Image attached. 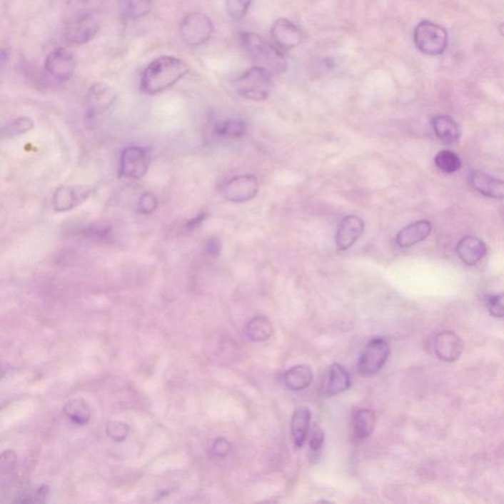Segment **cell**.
<instances>
[{
    "mask_svg": "<svg viewBox=\"0 0 504 504\" xmlns=\"http://www.w3.org/2000/svg\"><path fill=\"white\" fill-rule=\"evenodd\" d=\"M246 132V122L241 119H224L214 126V133L220 138H241Z\"/></svg>",
    "mask_w": 504,
    "mask_h": 504,
    "instance_id": "cell-24",
    "label": "cell"
},
{
    "mask_svg": "<svg viewBox=\"0 0 504 504\" xmlns=\"http://www.w3.org/2000/svg\"><path fill=\"white\" fill-rule=\"evenodd\" d=\"M374 423H376V417L371 410L362 409L356 413L353 420L356 436L360 439L370 438L374 430Z\"/></svg>",
    "mask_w": 504,
    "mask_h": 504,
    "instance_id": "cell-25",
    "label": "cell"
},
{
    "mask_svg": "<svg viewBox=\"0 0 504 504\" xmlns=\"http://www.w3.org/2000/svg\"><path fill=\"white\" fill-rule=\"evenodd\" d=\"M351 386V378L345 368L339 363L331 366L327 374V380L324 385V394L327 396H334L342 393Z\"/></svg>",
    "mask_w": 504,
    "mask_h": 504,
    "instance_id": "cell-20",
    "label": "cell"
},
{
    "mask_svg": "<svg viewBox=\"0 0 504 504\" xmlns=\"http://www.w3.org/2000/svg\"><path fill=\"white\" fill-rule=\"evenodd\" d=\"M488 308L495 318H504V293L490 296L488 298Z\"/></svg>",
    "mask_w": 504,
    "mask_h": 504,
    "instance_id": "cell-33",
    "label": "cell"
},
{
    "mask_svg": "<svg viewBox=\"0 0 504 504\" xmlns=\"http://www.w3.org/2000/svg\"><path fill=\"white\" fill-rule=\"evenodd\" d=\"M324 443V433L321 430V428H316L313 431V435H311V441H309V446H311V450L318 451L321 450L322 445Z\"/></svg>",
    "mask_w": 504,
    "mask_h": 504,
    "instance_id": "cell-37",
    "label": "cell"
},
{
    "mask_svg": "<svg viewBox=\"0 0 504 504\" xmlns=\"http://www.w3.org/2000/svg\"><path fill=\"white\" fill-rule=\"evenodd\" d=\"M241 44L257 66L263 67L272 74L287 69V59L279 49L256 33L241 34Z\"/></svg>",
    "mask_w": 504,
    "mask_h": 504,
    "instance_id": "cell-2",
    "label": "cell"
},
{
    "mask_svg": "<svg viewBox=\"0 0 504 504\" xmlns=\"http://www.w3.org/2000/svg\"><path fill=\"white\" fill-rule=\"evenodd\" d=\"M16 455L13 451H6L1 456V472L2 475L5 472H11L16 465Z\"/></svg>",
    "mask_w": 504,
    "mask_h": 504,
    "instance_id": "cell-36",
    "label": "cell"
},
{
    "mask_svg": "<svg viewBox=\"0 0 504 504\" xmlns=\"http://www.w3.org/2000/svg\"><path fill=\"white\" fill-rule=\"evenodd\" d=\"M214 33V25L206 14L201 12H192L181 20L179 34L181 40L187 46H200L206 44Z\"/></svg>",
    "mask_w": 504,
    "mask_h": 504,
    "instance_id": "cell-5",
    "label": "cell"
},
{
    "mask_svg": "<svg viewBox=\"0 0 504 504\" xmlns=\"http://www.w3.org/2000/svg\"><path fill=\"white\" fill-rule=\"evenodd\" d=\"M118 98V94L106 83H95L91 86L86 97L87 114L90 118L100 116L108 111Z\"/></svg>",
    "mask_w": 504,
    "mask_h": 504,
    "instance_id": "cell-11",
    "label": "cell"
},
{
    "mask_svg": "<svg viewBox=\"0 0 504 504\" xmlns=\"http://www.w3.org/2000/svg\"><path fill=\"white\" fill-rule=\"evenodd\" d=\"M205 217H206V215L205 214L196 216V217L193 218L191 222L187 223V227L191 228L198 227V226L203 222Z\"/></svg>",
    "mask_w": 504,
    "mask_h": 504,
    "instance_id": "cell-39",
    "label": "cell"
},
{
    "mask_svg": "<svg viewBox=\"0 0 504 504\" xmlns=\"http://www.w3.org/2000/svg\"><path fill=\"white\" fill-rule=\"evenodd\" d=\"M259 183L254 176H235L224 186L225 198L235 203L251 201L258 193Z\"/></svg>",
    "mask_w": 504,
    "mask_h": 504,
    "instance_id": "cell-12",
    "label": "cell"
},
{
    "mask_svg": "<svg viewBox=\"0 0 504 504\" xmlns=\"http://www.w3.org/2000/svg\"><path fill=\"white\" fill-rule=\"evenodd\" d=\"M436 167L445 173H454L461 168V160L456 153L450 150H443L435 157Z\"/></svg>",
    "mask_w": 504,
    "mask_h": 504,
    "instance_id": "cell-28",
    "label": "cell"
},
{
    "mask_svg": "<svg viewBox=\"0 0 504 504\" xmlns=\"http://www.w3.org/2000/svg\"><path fill=\"white\" fill-rule=\"evenodd\" d=\"M498 32H500V35L504 37V22L500 23V25H498Z\"/></svg>",
    "mask_w": 504,
    "mask_h": 504,
    "instance_id": "cell-40",
    "label": "cell"
},
{
    "mask_svg": "<svg viewBox=\"0 0 504 504\" xmlns=\"http://www.w3.org/2000/svg\"><path fill=\"white\" fill-rule=\"evenodd\" d=\"M158 208V198L152 192H145L143 193L137 203V209L139 213L144 215L152 214Z\"/></svg>",
    "mask_w": 504,
    "mask_h": 504,
    "instance_id": "cell-31",
    "label": "cell"
},
{
    "mask_svg": "<svg viewBox=\"0 0 504 504\" xmlns=\"http://www.w3.org/2000/svg\"><path fill=\"white\" fill-rule=\"evenodd\" d=\"M413 37L415 48L425 56H441L448 46V30L431 21L423 20L415 26Z\"/></svg>",
    "mask_w": 504,
    "mask_h": 504,
    "instance_id": "cell-4",
    "label": "cell"
},
{
    "mask_svg": "<svg viewBox=\"0 0 504 504\" xmlns=\"http://www.w3.org/2000/svg\"><path fill=\"white\" fill-rule=\"evenodd\" d=\"M34 124L32 119L29 118H19L15 119L9 127V132H12L13 134H22L25 132L30 131L33 128Z\"/></svg>",
    "mask_w": 504,
    "mask_h": 504,
    "instance_id": "cell-34",
    "label": "cell"
},
{
    "mask_svg": "<svg viewBox=\"0 0 504 504\" xmlns=\"http://www.w3.org/2000/svg\"><path fill=\"white\" fill-rule=\"evenodd\" d=\"M390 355L388 343L381 338L371 340L366 345L358 363V371L361 376H371L381 370Z\"/></svg>",
    "mask_w": 504,
    "mask_h": 504,
    "instance_id": "cell-7",
    "label": "cell"
},
{
    "mask_svg": "<svg viewBox=\"0 0 504 504\" xmlns=\"http://www.w3.org/2000/svg\"><path fill=\"white\" fill-rule=\"evenodd\" d=\"M46 71L57 81H69L74 76L76 61L74 54L66 49L57 48L46 56Z\"/></svg>",
    "mask_w": 504,
    "mask_h": 504,
    "instance_id": "cell-9",
    "label": "cell"
},
{
    "mask_svg": "<svg viewBox=\"0 0 504 504\" xmlns=\"http://www.w3.org/2000/svg\"><path fill=\"white\" fill-rule=\"evenodd\" d=\"M365 224L357 216L350 215L342 220L337 230L336 243L340 251H347L363 235Z\"/></svg>",
    "mask_w": 504,
    "mask_h": 504,
    "instance_id": "cell-15",
    "label": "cell"
},
{
    "mask_svg": "<svg viewBox=\"0 0 504 504\" xmlns=\"http://www.w3.org/2000/svg\"><path fill=\"white\" fill-rule=\"evenodd\" d=\"M64 413L71 422L78 425H85L91 418L89 405L83 400H72L67 403L64 408Z\"/></svg>",
    "mask_w": 504,
    "mask_h": 504,
    "instance_id": "cell-26",
    "label": "cell"
},
{
    "mask_svg": "<svg viewBox=\"0 0 504 504\" xmlns=\"http://www.w3.org/2000/svg\"><path fill=\"white\" fill-rule=\"evenodd\" d=\"M252 0H226V10L231 19L240 21L246 17Z\"/></svg>",
    "mask_w": 504,
    "mask_h": 504,
    "instance_id": "cell-29",
    "label": "cell"
},
{
    "mask_svg": "<svg viewBox=\"0 0 504 504\" xmlns=\"http://www.w3.org/2000/svg\"><path fill=\"white\" fill-rule=\"evenodd\" d=\"M313 373L308 366L298 365L291 368L284 376L286 385L291 390L300 391L308 388L313 383Z\"/></svg>",
    "mask_w": 504,
    "mask_h": 504,
    "instance_id": "cell-22",
    "label": "cell"
},
{
    "mask_svg": "<svg viewBox=\"0 0 504 504\" xmlns=\"http://www.w3.org/2000/svg\"><path fill=\"white\" fill-rule=\"evenodd\" d=\"M122 4L126 17L131 20H138L149 14L153 0H122Z\"/></svg>",
    "mask_w": 504,
    "mask_h": 504,
    "instance_id": "cell-27",
    "label": "cell"
},
{
    "mask_svg": "<svg viewBox=\"0 0 504 504\" xmlns=\"http://www.w3.org/2000/svg\"><path fill=\"white\" fill-rule=\"evenodd\" d=\"M72 14L94 13L103 5L104 0H66Z\"/></svg>",
    "mask_w": 504,
    "mask_h": 504,
    "instance_id": "cell-30",
    "label": "cell"
},
{
    "mask_svg": "<svg viewBox=\"0 0 504 504\" xmlns=\"http://www.w3.org/2000/svg\"><path fill=\"white\" fill-rule=\"evenodd\" d=\"M271 37L278 46L285 49L296 48L303 40L301 29L286 18L275 21L271 28Z\"/></svg>",
    "mask_w": 504,
    "mask_h": 504,
    "instance_id": "cell-13",
    "label": "cell"
},
{
    "mask_svg": "<svg viewBox=\"0 0 504 504\" xmlns=\"http://www.w3.org/2000/svg\"><path fill=\"white\" fill-rule=\"evenodd\" d=\"M487 251L484 241L477 236H472L461 238L456 246L457 256L468 266H474L479 263L487 254Z\"/></svg>",
    "mask_w": 504,
    "mask_h": 504,
    "instance_id": "cell-17",
    "label": "cell"
},
{
    "mask_svg": "<svg viewBox=\"0 0 504 504\" xmlns=\"http://www.w3.org/2000/svg\"><path fill=\"white\" fill-rule=\"evenodd\" d=\"M206 252L212 257H218L220 256L221 251H222V243L218 240V238H211L207 241L206 243Z\"/></svg>",
    "mask_w": 504,
    "mask_h": 504,
    "instance_id": "cell-38",
    "label": "cell"
},
{
    "mask_svg": "<svg viewBox=\"0 0 504 504\" xmlns=\"http://www.w3.org/2000/svg\"><path fill=\"white\" fill-rule=\"evenodd\" d=\"M433 225L428 221H419L407 226L400 231L396 236V243L400 248H408L425 241L430 235Z\"/></svg>",
    "mask_w": 504,
    "mask_h": 504,
    "instance_id": "cell-18",
    "label": "cell"
},
{
    "mask_svg": "<svg viewBox=\"0 0 504 504\" xmlns=\"http://www.w3.org/2000/svg\"><path fill=\"white\" fill-rule=\"evenodd\" d=\"M431 126L438 139L446 144H456L461 137V131L451 116L439 114L431 119Z\"/></svg>",
    "mask_w": 504,
    "mask_h": 504,
    "instance_id": "cell-19",
    "label": "cell"
},
{
    "mask_svg": "<svg viewBox=\"0 0 504 504\" xmlns=\"http://www.w3.org/2000/svg\"><path fill=\"white\" fill-rule=\"evenodd\" d=\"M311 411L306 407L298 408L293 413L292 418V436L296 448H301L308 438L311 425Z\"/></svg>",
    "mask_w": 504,
    "mask_h": 504,
    "instance_id": "cell-21",
    "label": "cell"
},
{
    "mask_svg": "<svg viewBox=\"0 0 504 504\" xmlns=\"http://www.w3.org/2000/svg\"><path fill=\"white\" fill-rule=\"evenodd\" d=\"M99 30L100 22L94 13L72 14L66 26L64 37L70 45L82 46L92 41Z\"/></svg>",
    "mask_w": 504,
    "mask_h": 504,
    "instance_id": "cell-6",
    "label": "cell"
},
{
    "mask_svg": "<svg viewBox=\"0 0 504 504\" xmlns=\"http://www.w3.org/2000/svg\"><path fill=\"white\" fill-rule=\"evenodd\" d=\"M188 72V66L183 59L171 56H160L143 70L140 88L148 95H155L176 84Z\"/></svg>",
    "mask_w": 504,
    "mask_h": 504,
    "instance_id": "cell-1",
    "label": "cell"
},
{
    "mask_svg": "<svg viewBox=\"0 0 504 504\" xmlns=\"http://www.w3.org/2000/svg\"><path fill=\"white\" fill-rule=\"evenodd\" d=\"M470 183L482 196L493 199H504V181L493 178L480 171H473L469 176Z\"/></svg>",
    "mask_w": 504,
    "mask_h": 504,
    "instance_id": "cell-16",
    "label": "cell"
},
{
    "mask_svg": "<svg viewBox=\"0 0 504 504\" xmlns=\"http://www.w3.org/2000/svg\"><path fill=\"white\" fill-rule=\"evenodd\" d=\"M435 355L444 362H455L462 354L463 343L457 334L451 331H443L436 335L433 341Z\"/></svg>",
    "mask_w": 504,
    "mask_h": 504,
    "instance_id": "cell-14",
    "label": "cell"
},
{
    "mask_svg": "<svg viewBox=\"0 0 504 504\" xmlns=\"http://www.w3.org/2000/svg\"><path fill=\"white\" fill-rule=\"evenodd\" d=\"M94 192L93 187L88 186H64L59 187L54 192L53 206L57 212H67L79 206L89 198Z\"/></svg>",
    "mask_w": 504,
    "mask_h": 504,
    "instance_id": "cell-10",
    "label": "cell"
},
{
    "mask_svg": "<svg viewBox=\"0 0 504 504\" xmlns=\"http://www.w3.org/2000/svg\"><path fill=\"white\" fill-rule=\"evenodd\" d=\"M150 158L144 148L131 146L122 151L119 160V176L139 179L149 170Z\"/></svg>",
    "mask_w": 504,
    "mask_h": 504,
    "instance_id": "cell-8",
    "label": "cell"
},
{
    "mask_svg": "<svg viewBox=\"0 0 504 504\" xmlns=\"http://www.w3.org/2000/svg\"><path fill=\"white\" fill-rule=\"evenodd\" d=\"M272 332L271 322L262 316L252 318L246 328V336L253 342L266 341L271 336Z\"/></svg>",
    "mask_w": 504,
    "mask_h": 504,
    "instance_id": "cell-23",
    "label": "cell"
},
{
    "mask_svg": "<svg viewBox=\"0 0 504 504\" xmlns=\"http://www.w3.org/2000/svg\"><path fill=\"white\" fill-rule=\"evenodd\" d=\"M212 453L217 457L227 456L231 451V444L227 439L218 438L216 439L212 445Z\"/></svg>",
    "mask_w": 504,
    "mask_h": 504,
    "instance_id": "cell-35",
    "label": "cell"
},
{
    "mask_svg": "<svg viewBox=\"0 0 504 504\" xmlns=\"http://www.w3.org/2000/svg\"><path fill=\"white\" fill-rule=\"evenodd\" d=\"M129 428L126 423L121 422H111L106 427V433L114 440L124 441L128 435Z\"/></svg>",
    "mask_w": 504,
    "mask_h": 504,
    "instance_id": "cell-32",
    "label": "cell"
},
{
    "mask_svg": "<svg viewBox=\"0 0 504 504\" xmlns=\"http://www.w3.org/2000/svg\"><path fill=\"white\" fill-rule=\"evenodd\" d=\"M272 74L261 66H253L233 83L238 96L252 101H263L272 90Z\"/></svg>",
    "mask_w": 504,
    "mask_h": 504,
    "instance_id": "cell-3",
    "label": "cell"
}]
</instances>
